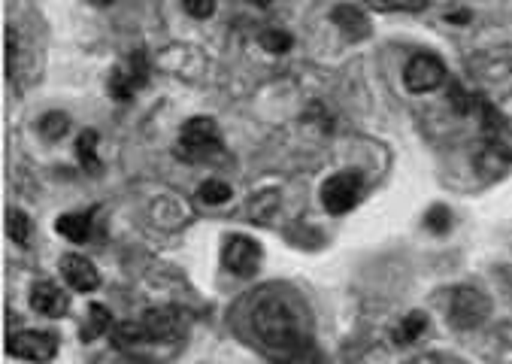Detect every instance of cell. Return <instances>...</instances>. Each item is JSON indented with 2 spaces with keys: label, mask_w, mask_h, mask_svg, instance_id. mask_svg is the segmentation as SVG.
I'll use <instances>...</instances> for the list:
<instances>
[{
  "label": "cell",
  "mask_w": 512,
  "mask_h": 364,
  "mask_svg": "<svg viewBox=\"0 0 512 364\" xmlns=\"http://www.w3.org/2000/svg\"><path fill=\"white\" fill-rule=\"evenodd\" d=\"M406 364H443V358L440 355H419V358L406 361Z\"/></svg>",
  "instance_id": "cell-28"
},
{
  "label": "cell",
  "mask_w": 512,
  "mask_h": 364,
  "mask_svg": "<svg viewBox=\"0 0 512 364\" xmlns=\"http://www.w3.org/2000/svg\"><path fill=\"white\" fill-rule=\"evenodd\" d=\"M7 352L31 364H46L58 355V337L49 331H19V334H10Z\"/></svg>",
  "instance_id": "cell-8"
},
{
  "label": "cell",
  "mask_w": 512,
  "mask_h": 364,
  "mask_svg": "<svg viewBox=\"0 0 512 364\" xmlns=\"http://www.w3.org/2000/svg\"><path fill=\"white\" fill-rule=\"evenodd\" d=\"M76 158L85 164V170H100V161H97V134L94 131H82L79 140H76Z\"/></svg>",
  "instance_id": "cell-21"
},
{
  "label": "cell",
  "mask_w": 512,
  "mask_h": 364,
  "mask_svg": "<svg viewBox=\"0 0 512 364\" xmlns=\"http://www.w3.org/2000/svg\"><path fill=\"white\" fill-rule=\"evenodd\" d=\"M176 152L185 158V161H207V158H216L222 152V134H219V125L210 119V116H194L182 125L179 131V143H176Z\"/></svg>",
  "instance_id": "cell-2"
},
{
  "label": "cell",
  "mask_w": 512,
  "mask_h": 364,
  "mask_svg": "<svg viewBox=\"0 0 512 364\" xmlns=\"http://www.w3.org/2000/svg\"><path fill=\"white\" fill-rule=\"evenodd\" d=\"M485 134L503 158H512V113L509 110L485 104Z\"/></svg>",
  "instance_id": "cell-11"
},
{
  "label": "cell",
  "mask_w": 512,
  "mask_h": 364,
  "mask_svg": "<svg viewBox=\"0 0 512 364\" xmlns=\"http://www.w3.org/2000/svg\"><path fill=\"white\" fill-rule=\"evenodd\" d=\"M231 186L222 179H207V182H200V189H197V198L207 204V207H219V204H228L231 201Z\"/></svg>",
  "instance_id": "cell-19"
},
{
  "label": "cell",
  "mask_w": 512,
  "mask_h": 364,
  "mask_svg": "<svg viewBox=\"0 0 512 364\" xmlns=\"http://www.w3.org/2000/svg\"><path fill=\"white\" fill-rule=\"evenodd\" d=\"M16 67V28H7V70Z\"/></svg>",
  "instance_id": "cell-26"
},
{
  "label": "cell",
  "mask_w": 512,
  "mask_h": 364,
  "mask_svg": "<svg viewBox=\"0 0 512 364\" xmlns=\"http://www.w3.org/2000/svg\"><path fill=\"white\" fill-rule=\"evenodd\" d=\"M113 328H116V325H113L110 307H104V304H91V307H88L85 328H82V334H85L88 340H94V337H100V334H110Z\"/></svg>",
  "instance_id": "cell-15"
},
{
  "label": "cell",
  "mask_w": 512,
  "mask_h": 364,
  "mask_svg": "<svg viewBox=\"0 0 512 364\" xmlns=\"http://www.w3.org/2000/svg\"><path fill=\"white\" fill-rule=\"evenodd\" d=\"M425 331H428V316L416 310V313H406V316L397 322L394 340H397L400 346H409V343H416Z\"/></svg>",
  "instance_id": "cell-14"
},
{
  "label": "cell",
  "mask_w": 512,
  "mask_h": 364,
  "mask_svg": "<svg viewBox=\"0 0 512 364\" xmlns=\"http://www.w3.org/2000/svg\"><path fill=\"white\" fill-rule=\"evenodd\" d=\"M361 195H364V182L355 170L334 173L325 179V186H322V204L331 216H343V213L355 210Z\"/></svg>",
  "instance_id": "cell-4"
},
{
  "label": "cell",
  "mask_w": 512,
  "mask_h": 364,
  "mask_svg": "<svg viewBox=\"0 0 512 364\" xmlns=\"http://www.w3.org/2000/svg\"><path fill=\"white\" fill-rule=\"evenodd\" d=\"M110 337H113V346H116V349H134V346H140V343H149L146 328H143L140 319H137V322H122V325H116V328L110 331Z\"/></svg>",
  "instance_id": "cell-17"
},
{
  "label": "cell",
  "mask_w": 512,
  "mask_h": 364,
  "mask_svg": "<svg viewBox=\"0 0 512 364\" xmlns=\"http://www.w3.org/2000/svg\"><path fill=\"white\" fill-rule=\"evenodd\" d=\"M58 234L70 243H85L91 237V216L88 213H64L55 222Z\"/></svg>",
  "instance_id": "cell-13"
},
{
  "label": "cell",
  "mask_w": 512,
  "mask_h": 364,
  "mask_svg": "<svg viewBox=\"0 0 512 364\" xmlns=\"http://www.w3.org/2000/svg\"><path fill=\"white\" fill-rule=\"evenodd\" d=\"M261 46H264L267 52L282 55V52H288V49L294 46V37L285 34V31H267V34H261Z\"/></svg>",
  "instance_id": "cell-23"
},
{
  "label": "cell",
  "mask_w": 512,
  "mask_h": 364,
  "mask_svg": "<svg viewBox=\"0 0 512 364\" xmlns=\"http://www.w3.org/2000/svg\"><path fill=\"white\" fill-rule=\"evenodd\" d=\"M140 322H143V328H146L149 343L173 340V337L185 328V316H182V310H176V307H155V310H146Z\"/></svg>",
  "instance_id": "cell-9"
},
{
  "label": "cell",
  "mask_w": 512,
  "mask_h": 364,
  "mask_svg": "<svg viewBox=\"0 0 512 364\" xmlns=\"http://www.w3.org/2000/svg\"><path fill=\"white\" fill-rule=\"evenodd\" d=\"M491 316V301L476 286H458L449 298V322L458 331H473Z\"/></svg>",
  "instance_id": "cell-3"
},
{
  "label": "cell",
  "mask_w": 512,
  "mask_h": 364,
  "mask_svg": "<svg viewBox=\"0 0 512 364\" xmlns=\"http://www.w3.org/2000/svg\"><path fill=\"white\" fill-rule=\"evenodd\" d=\"M222 264L228 267V273L234 277H255L261 267V246L255 237L246 234H228L225 246H222Z\"/></svg>",
  "instance_id": "cell-7"
},
{
  "label": "cell",
  "mask_w": 512,
  "mask_h": 364,
  "mask_svg": "<svg viewBox=\"0 0 512 364\" xmlns=\"http://www.w3.org/2000/svg\"><path fill=\"white\" fill-rule=\"evenodd\" d=\"M7 234H10L13 243L28 246L34 240V222H31V216L22 213V210H16V207H10L7 210Z\"/></svg>",
  "instance_id": "cell-16"
},
{
  "label": "cell",
  "mask_w": 512,
  "mask_h": 364,
  "mask_svg": "<svg viewBox=\"0 0 512 364\" xmlns=\"http://www.w3.org/2000/svg\"><path fill=\"white\" fill-rule=\"evenodd\" d=\"M31 307L40 313V316H49V319H61L67 316L70 310V298L61 286L55 283H37L34 292H31Z\"/></svg>",
  "instance_id": "cell-12"
},
{
  "label": "cell",
  "mask_w": 512,
  "mask_h": 364,
  "mask_svg": "<svg viewBox=\"0 0 512 364\" xmlns=\"http://www.w3.org/2000/svg\"><path fill=\"white\" fill-rule=\"evenodd\" d=\"M452 104L458 113H470V98H467V91H461L458 85L452 88Z\"/></svg>",
  "instance_id": "cell-27"
},
{
  "label": "cell",
  "mask_w": 512,
  "mask_h": 364,
  "mask_svg": "<svg viewBox=\"0 0 512 364\" xmlns=\"http://www.w3.org/2000/svg\"><path fill=\"white\" fill-rule=\"evenodd\" d=\"M61 277H64V283L73 292H82V295H88V292H94L100 286L97 267L85 255H76V252H70V255L61 258Z\"/></svg>",
  "instance_id": "cell-10"
},
{
  "label": "cell",
  "mask_w": 512,
  "mask_h": 364,
  "mask_svg": "<svg viewBox=\"0 0 512 364\" xmlns=\"http://www.w3.org/2000/svg\"><path fill=\"white\" fill-rule=\"evenodd\" d=\"M149 85V58L143 49H134L110 76V91L116 101H131L137 91Z\"/></svg>",
  "instance_id": "cell-5"
},
{
  "label": "cell",
  "mask_w": 512,
  "mask_h": 364,
  "mask_svg": "<svg viewBox=\"0 0 512 364\" xmlns=\"http://www.w3.org/2000/svg\"><path fill=\"white\" fill-rule=\"evenodd\" d=\"M37 131H40L43 140H61L70 131V116L67 113H46L37 122Z\"/></svg>",
  "instance_id": "cell-20"
},
{
  "label": "cell",
  "mask_w": 512,
  "mask_h": 364,
  "mask_svg": "<svg viewBox=\"0 0 512 364\" xmlns=\"http://www.w3.org/2000/svg\"><path fill=\"white\" fill-rule=\"evenodd\" d=\"M185 13L194 19H210L216 13V7L213 4H185Z\"/></svg>",
  "instance_id": "cell-25"
},
{
  "label": "cell",
  "mask_w": 512,
  "mask_h": 364,
  "mask_svg": "<svg viewBox=\"0 0 512 364\" xmlns=\"http://www.w3.org/2000/svg\"><path fill=\"white\" fill-rule=\"evenodd\" d=\"M285 364H325V355L310 343V346H303L300 352H294Z\"/></svg>",
  "instance_id": "cell-24"
},
{
  "label": "cell",
  "mask_w": 512,
  "mask_h": 364,
  "mask_svg": "<svg viewBox=\"0 0 512 364\" xmlns=\"http://www.w3.org/2000/svg\"><path fill=\"white\" fill-rule=\"evenodd\" d=\"M403 82L413 95H428L446 82V64L431 52H416L403 67Z\"/></svg>",
  "instance_id": "cell-6"
},
{
  "label": "cell",
  "mask_w": 512,
  "mask_h": 364,
  "mask_svg": "<svg viewBox=\"0 0 512 364\" xmlns=\"http://www.w3.org/2000/svg\"><path fill=\"white\" fill-rule=\"evenodd\" d=\"M334 19L340 22V28H343L352 40H358V37H367V34H370V25H367L364 13H361V10H355V7H337V10H334Z\"/></svg>",
  "instance_id": "cell-18"
},
{
  "label": "cell",
  "mask_w": 512,
  "mask_h": 364,
  "mask_svg": "<svg viewBox=\"0 0 512 364\" xmlns=\"http://www.w3.org/2000/svg\"><path fill=\"white\" fill-rule=\"evenodd\" d=\"M252 328H255L258 340L264 343V349L273 352L282 361H288L303 346H310L303 307L291 295H282V292L264 295L255 304V310H252Z\"/></svg>",
  "instance_id": "cell-1"
},
{
  "label": "cell",
  "mask_w": 512,
  "mask_h": 364,
  "mask_svg": "<svg viewBox=\"0 0 512 364\" xmlns=\"http://www.w3.org/2000/svg\"><path fill=\"white\" fill-rule=\"evenodd\" d=\"M425 228H428L431 234H446V231L452 228V213H449V207H443V204L431 207V210L425 213Z\"/></svg>",
  "instance_id": "cell-22"
}]
</instances>
